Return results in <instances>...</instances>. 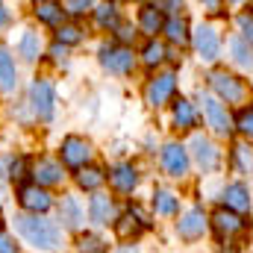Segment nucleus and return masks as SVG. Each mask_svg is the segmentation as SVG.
<instances>
[{"label":"nucleus","mask_w":253,"mask_h":253,"mask_svg":"<svg viewBox=\"0 0 253 253\" xmlns=\"http://www.w3.org/2000/svg\"><path fill=\"white\" fill-rule=\"evenodd\" d=\"M15 230L18 236L36 248V251H44V253H53L62 248V227L44 215H30V212H21L15 215Z\"/></svg>","instance_id":"1"},{"label":"nucleus","mask_w":253,"mask_h":253,"mask_svg":"<svg viewBox=\"0 0 253 253\" xmlns=\"http://www.w3.org/2000/svg\"><path fill=\"white\" fill-rule=\"evenodd\" d=\"M27 103L36 121L42 124H53L56 118V85L47 77H36L27 88Z\"/></svg>","instance_id":"2"},{"label":"nucleus","mask_w":253,"mask_h":253,"mask_svg":"<svg viewBox=\"0 0 253 253\" xmlns=\"http://www.w3.org/2000/svg\"><path fill=\"white\" fill-rule=\"evenodd\" d=\"M97 62H100V68H103L106 74H115V77H126V74L135 71V56H132V50L124 47V44H118V42L100 44Z\"/></svg>","instance_id":"3"},{"label":"nucleus","mask_w":253,"mask_h":253,"mask_svg":"<svg viewBox=\"0 0 253 253\" xmlns=\"http://www.w3.org/2000/svg\"><path fill=\"white\" fill-rule=\"evenodd\" d=\"M15 197H18V206L24 212H30V215H47L53 209V194H50V189H44V186H39L33 180L30 183H18Z\"/></svg>","instance_id":"4"},{"label":"nucleus","mask_w":253,"mask_h":253,"mask_svg":"<svg viewBox=\"0 0 253 253\" xmlns=\"http://www.w3.org/2000/svg\"><path fill=\"white\" fill-rule=\"evenodd\" d=\"M91 141L88 138H83V135H65L62 141H59V162H62L65 168H71V171H80L83 165H88L91 162Z\"/></svg>","instance_id":"5"},{"label":"nucleus","mask_w":253,"mask_h":253,"mask_svg":"<svg viewBox=\"0 0 253 253\" xmlns=\"http://www.w3.org/2000/svg\"><path fill=\"white\" fill-rule=\"evenodd\" d=\"M209 88L218 94V100H227V103H245L248 100L245 80H239L236 74H227V71H212L209 74Z\"/></svg>","instance_id":"6"},{"label":"nucleus","mask_w":253,"mask_h":253,"mask_svg":"<svg viewBox=\"0 0 253 253\" xmlns=\"http://www.w3.org/2000/svg\"><path fill=\"white\" fill-rule=\"evenodd\" d=\"M174 91H177V74L174 71H162V74L150 77V83L144 88V100H147V106L159 109V106H165L174 97Z\"/></svg>","instance_id":"7"},{"label":"nucleus","mask_w":253,"mask_h":253,"mask_svg":"<svg viewBox=\"0 0 253 253\" xmlns=\"http://www.w3.org/2000/svg\"><path fill=\"white\" fill-rule=\"evenodd\" d=\"M159 162H162V171H165L168 177H174V180H183L191 168L189 150H186L180 141H168V144L162 147V153H159Z\"/></svg>","instance_id":"8"},{"label":"nucleus","mask_w":253,"mask_h":253,"mask_svg":"<svg viewBox=\"0 0 253 253\" xmlns=\"http://www.w3.org/2000/svg\"><path fill=\"white\" fill-rule=\"evenodd\" d=\"M65 165L59 159H50V156H42L36 162H30V180L44 186V189H53V186H62L65 183Z\"/></svg>","instance_id":"9"},{"label":"nucleus","mask_w":253,"mask_h":253,"mask_svg":"<svg viewBox=\"0 0 253 253\" xmlns=\"http://www.w3.org/2000/svg\"><path fill=\"white\" fill-rule=\"evenodd\" d=\"M200 103H203V118H206V126L215 132V135H230L236 126H233V118H230V112H227V106L218 100V97H212V94H203L200 97Z\"/></svg>","instance_id":"10"},{"label":"nucleus","mask_w":253,"mask_h":253,"mask_svg":"<svg viewBox=\"0 0 253 253\" xmlns=\"http://www.w3.org/2000/svg\"><path fill=\"white\" fill-rule=\"evenodd\" d=\"M118 215H121V212H118V206H115V200H112L109 194L94 191V194L88 197V221H91L94 227H109V224H115Z\"/></svg>","instance_id":"11"},{"label":"nucleus","mask_w":253,"mask_h":253,"mask_svg":"<svg viewBox=\"0 0 253 253\" xmlns=\"http://www.w3.org/2000/svg\"><path fill=\"white\" fill-rule=\"evenodd\" d=\"M191 42H194V50H197V56L203 62H215L218 59V53H221V36H218L215 27H209V24L197 27L194 36H191Z\"/></svg>","instance_id":"12"},{"label":"nucleus","mask_w":253,"mask_h":253,"mask_svg":"<svg viewBox=\"0 0 253 253\" xmlns=\"http://www.w3.org/2000/svg\"><path fill=\"white\" fill-rule=\"evenodd\" d=\"M206 215H203V209L200 206H191L186 209L183 215H180V221H177V236L183 239V242H197L203 233H206Z\"/></svg>","instance_id":"13"},{"label":"nucleus","mask_w":253,"mask_h":253,"mask_svg":"<svg viewBox=\"0 0 253 253\" xmlns=\"http://www.w3.org/2000/svg\"><path fill=\"white\" fill-rule=\"evenodd\" d=\"M56 209H59V227H62V230L77 233V230L83 227V221H85V209H83L80 197H74V194H62V200H59Z\"/></svg>","instance_id":"14"},{"label":"nucleus","mask_w":253,"mask_h":253,"mask_svg":"<svg viewBox=\"0 0 253 253\" xmlns=\"http://www.w3.org/2000/svg\"><path fill=\"white\" fill-rule=\"evenodd\" d=\"M15 53L24 59L27 65H36L44 56V44H42V36L36 30H21L18 42H15Z\"/></svg>","instance_id":"15"},{"label":"nucleus","mask_w":253,"mask_h":253,"mask_svg":"<svg viewBox=\"0 0 253 253\" xmlns=\"http://www.w3.org/2000/svg\"><path fill=\"white\" fill-rule=\"evenodd\" d=\"M191 156H194V162H197L203 171H215V168L221 165V150H218L209 138H203V135H194V138H191Z\"/></svg>","instance_id":"16"},{"label":"nucleus","mask_w":253,"mask_h":253,"mask_svg":"<svg viewBox=\"0 0 253 253\" xmlns=\"http://www.w3.org/2000/svg\"><path fill=\"white\" fill-rule=\"evenodd\" d=\"M106 180L112 183V189L118 191V194H132L135 186H138V171L129 162H118L115 168H109Z\"/></svg>","instance_id":"17"},{"label":"nucleus","mask_w":253,"mask_h":253,"mask_svg":"<svg viewBox=\"0 0 253 253\" xmlns=\"http://www.w3.org/2000/svg\"><path fill=\"white\" fill-rule=\"evenodd\" d=\"M162 27H165L162 9H159L156 3H144V6L138 9V30H141L144 36L156 39V33H162Z\"/></svg>","instance_id":"18"},{"label":"nucleus","mask_w":253,"mask_h":253,"mask_svg":"<svg viewBox=\"0 0 253 253\" xmlns=\"http://www.w3.org/2000/svg\"><path fill=\"white\" fill-rule=\"evenodd\" d=\"M33 15H36V21L39 24H44V27H62L65 24V6L62 3H56V0H44V3H36V9H33Z\"/></svg>","instance_id":"19"},{"label":"nucleus","mask_w":253,"mask_h":253,"mask_svg":"<svg viewBox=\"0 0 253 253\" xmlns=\"http://www.w3.org/2000/svg\"><path fill=\"white\" fill-rule=\"evenodd\" d=\"M74 183H77V189L94 194V191H100V186L106 183V171L97 168V165H83L80 171H74Z\"/></svg>","instance_id":"20"},{"label":"nucleus","mask_w":253,"mask_h":253,"mask_svg":"<svg viewBox=\"0 0 253 253\" xmlns=\"http://www.w3.org/2000/svg\"><path fill=\"white\" fill-rule=\"evenodd\" d=\"M0 177H3V180H12V183H21L24 177H30V162H27V156H21V153L3 156V159H0Z\"/></svg>","instance_id":"21"},{"label":"nucleus","mask_w":253,"mask_h":253,"mask_svg":"<svg viewBox=\"0 0 253 253\" xmlns=\"http://www.w3.org/2000/svg\"><path fill=\"white\" fill-rule=\"evenodd\" d=\"M15 88H18V62L6 47H0V91L12 94Z\"/></svg>","instance_id":"22"},{"label":"nucleus","mask_w":253,"mask_h":253,"mask_svg":"<svg viewBox=\"0 0 253 253\" xmlns=\"http://www.w3.org/2000/svg\"><path fill=\"white\" fill-rule=\"evenodd\" d=\"M212 227H215V233L224 239V236H236V233H242V230H245V221H242L233 209H218V212L212 215Z\"/></svg>","instance_id":"23"},{"label":"nucleus","mask_w":253,"mask_h":253,"mask_svg":"<svg viewBox=\"0 0 253 253\" xmlns=\"http://www.w3.org/2000/svg\"><path fill=\"white\" fill-rule=\"evenodd\" d=\"M91 15H94V21H97V27L100 30H115L118 24H121V15H118V6L115 3H109V0H103V3H94V9H91Z\"/></svg>","instance_id":"24"},{"label":"nucleus","mask_w":253,"mask_h":253,"mask_svg":"<svg viewBox=\"0 0 253 253\" xmlns=\"http://www.w3.org/2000/svg\"><path fill=\"white\" fill-rule=\"evenodd\" d=\"M224 203H227V209H233V212L251 209V191H248V186H245V183L227 186V189H224Z\"/></svg>","instance_id":"25"},{"label":"nucleus","mask_w":253,"mask_h":253,"mask_svg":"<svg viewBox=\"0 0 253 253\" xmlns=\"http://www.w3.org/2000/svg\"><path fill=\"white\" fill-rule=\"evenodd\" d=\"M153 212L156 215H165V218L177 215L180 212V197L168 189H156L153 191Z\"/></svg>","instance_id":"26"},{"label":"nucleus","mask_w":253,"mask_h":253,"mask_svg":"<svg viewBox=\"0 0 253 253\" xmlns=\"http://www.w3.org/2000/svg\"><path fill=\"white\" fill-rule=\"evenodd\" d=\"M174 124L180 129H194L197 126V109H194L191 100H186V97L174 100Z\"/></svg>","instance_id":"27"},{"label":"nucleus","mask_w":253,"mask_h":253,"mask_svg":"<svg viewBox=\"0 0 253 253\" xmlns=\"http://www.w3.org/2000/svg\"><path fill=\"white\" fill-rule=\"evenodd\" d=\"M162 33L168 36V42H171V44H189V42H191L189 21H186V18H180V15L168 18V21H165V27H162Z\"/></svg>","instance_id":"28"},{"label":"nucleus","mask_w":253,"mask_h":253,"mask_svg":"<svg viewBox=\"0 0 253 253\" xmlns=\"http://www.w3.org/2000/svg\"><path fill=\"white\" fill-rule=\"evenodd\" d=\"M112 227H115V233H118L121 239H135V236H141V230H147V227H144V224H141V221L132 215V212H126V215H118Z\"/></svg>","instance_id":"29"},{"label":"nucleus","mask_w":253,"mask_h":253,"mask_svg":"<svg viewBox=\"0 0 253 253\" xmlns=\"http://www.w3.org/2000/svg\"><path fill=\"white\" fill-rule=\"evenodd\" d=\"M83 39H85V30H83L80 24H74V21H71V24L65 21L62 27H56V42L65 44V47H77Z\"/></svg>","instance_id":"30"},{"label":"nucleus","mask_w":253,"mask_h":253,"mask_svg":"<svg viewBox=\"0 0 253 253\" xmlns=\"http://www.w3.org/2000/svg\"><path fill=\"white\" fill-rule=\"evenodd\" d=\"M165 59H168V47H165L162 42L150 39V42L144 44V50H141V62L147 65V68H156V65H162Z\"/></svg>","instance_id":"31"},{"label":"nucleus","mask_w":253,"mask_h":253,"mask_svg":"<svg viewBox=\"0 0 253 253\" xmlns=\"http://www.w3.org/2000/svg\"><path fill=\"white\" fill-rule=\"evenodd\" d=\"M77 253H109V245L97 233H80L77 236Z\"/></svg>","instance_id":"32"},{"label":"nucleus","mask_w":253,"mask_h":253,"mask_svg":"<svg viewBox=\"0 0 253 253\" xmlns=\"http://www.w3.org/2000/svg\"><path fill=\"white\" fill-rule=\"evenodd\" d=\"M230 50H233V62L242 65V68H253V47L245 39H233L230 42Z\"/></svg>","instance_id":"33"},{"label":"nucleus","mask_w":253,"mask_h":253,"mask_svg":"<svg viewBox=\"0 0 253 253\" xmlns=\"http://www.w3.org/2000/svg\"><path fill=\"white\" fill-rule=\"evenodd\" d=\"M233 162H236V168H239V171L251 174V168H253V153L245 147V144H236V147H233Z\"/></svg>","instance_id":"34"},{"label":"nucleus","mask_w":253,"mask_h":253,"mask_svg":"<svg viewBox=\"0 0 253 253\" xmlns=\"http://www.w3.org/2000/svg\"><path fill=\"white\" fill-rule=\"evenodd\" d=\"M65 15H74V18H83L85 12L94 9V0H65Z\"/></svg>","instance_id":"35"},{"label":"nucleus","mask_w":253,"mask_h":253,"mask_svg":"<svg viewBox=\"0 0 253 253\" xmlns=\"http://www.w3.org/2000/svg\"><path fill=\"white\" fill-rule=\"evenodd\" d=\"M112 33H115V42H118V44H124V47L129 44V42H135V36H138V33H135V27H132V24H124V21H121Z\"/></svg>","instance_id":"36"},{"label":"nucleus","mask_w":253,"mask_h":253,"mask_svg":"<svg viewBox=\"0 0 253 253\" xmlns=\"http://www.w3.org/2000/svg\"><path fill=\"white\" fill-rule=\"evenodd\" d=\"M236 126L248 135V138H253V106H245L242 112H239V118H236Z\"/></svg>","instance_id":"37"},{"label":"nucleus","mask_w":253,"mask_h":253,"mask_svg":"<svg viewBox=\"0 0 253 253\" xmlns=\"http://www.w3.org/2000/svg\"><path fill=\"white\" fill-rule=\"evenodd\" d=\"M0 253H21L18 239H15L9 230H3V227H0Z\"/></svg>","instance_id":"38"},{"label":"nucleus","mask_w":253,"mask_h":253,"mask_svg":"<svg viewBox=\"0 0 253 253\" xmlns=\"http://www.w3.org/2000/svg\"><path fill=\"white\" fill-rule=\"evenodd\" d=\"M68 50H71V47H65V44H59V42H53L50 50H47V56H50V62L53 65H68Z\"/></svg>","instance_id":"39"},{"label":"nucleus","mask_w":253,"mask_h":253,"mask_svg":"<svg viewBox=\"0 0 253 253\" xmlns=\"http://www.w3.org/2000/svg\"><path fill=\"white\" fill-rule=\"evenodd\" d=\"M239 27H242V33H245V39L253 44V15L251 12H245V15L239 18Z\"/></svg>","instance_id":"40"},{"label":"nucleus","mask_w":253,"mask_h":253,"mask_svg":"<svg viewBox=\"0 0 253 253\" xmlns=\"http://www.w3.org/2000/svg\"><path fill=\"white\" fill-rule=\"evenodd\" d=\"M156 6H159L162 12H174V9L183 6V0H156Z\"/></svg>","instance_id":"41"},{"label":"nucleus","mask_w":253,"mask_h":253,"mask_svg":"<svg viewBox=\"0 0 253 253\" xmlns=\"http://www.w3.org/2000/svg\"><path fill=\"white\" fill-rule=\"evenodd\" d=\"M9 24H12V12H9L6 3L0 0V27H9Z\"/></svg>","instance_id":"42"},{"label":"nucleus","mask_w":253,"mask_h":253,"mask_svg":"<svg viewBox=\"0 0 253 253\" xmlns=\"http://www.w3.org/2000/svg\"><path fill=\"white\" fill-rule=\"evenodd\" d=\"M203 3H206L209 9H218V0H203Z\"/></svg>","instance_id":"43"},{"label":"nucleus","mask_w":253,"mask_h":253,"mask_svg":"<svg viewBox=\"0 0 253 253\" xmlns=\"http://www.w3.org/2000/svg\"><path fill=\"white\" fill-rule=\"evenodd\" d=\"M0 227H3V209H0Z\"/></svg>","instance_id":"44"},{"label":"nucleus","mask_w":253,"mask_h":253,"mask_svg":"<svg viewBox=\"0 0 253 253\" xmlns=\"http://www.w3.org/2000/svg\"><path fill=\"white\" fill-rule=\"evenodd\" d=\"M33 3H44V0H33Z\"/></svg>","instance_id":"45"}]
</instances>
